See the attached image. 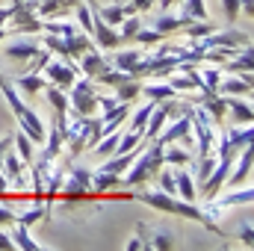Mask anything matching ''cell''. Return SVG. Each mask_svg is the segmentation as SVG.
<instances>
[{
  "instance_id": "cell-1",
  "label": "cell",
  "mask_w": 254,
  "mask_h": 251,
  "mask_svg": "<svg viewBox=\"0 0 254 251\" xmlns=\"http://www.w3.org/2000/svg\"><path fill=\"white\" fill-rule=\"evenodd\" d=\"M130 198H136V201H142V204H148V207H154V210H160V213H172V216H181V219H192V222H198V225H204L210 234H216V237H228V231H222L216 222H213V216H207V210L204 207H198L195 201H184V198H175L172 192H163V189H133L130 192Z\"/></svg>"
},
{
  "instance_id": "cell-2",
  "label": "cell",
  "mask_w": 254,
  "mask_h": 251,
  "mask_svg": "<svg viewBox=\"0 0 254 251\" xmlns=\"http://www.w3.org/2000/svg\"><path fill=\"white\" fill-rule=\"evenodd\" d=\"M0 92H3V98H6V104H9V110H12V116L18 119V125H21V130L30 136V142H45V125H42V119L21 101V95L15 92V86L9 83V80H3L0 83Z\"/></svg>"
},
{
  "instance_id": "cell-3",
  "label": "cell",
  "mask_w": 254,
  "mask_h": 251,
  "mask_svg": "<svg viewBox=\"0 0 254 251\" xmlns=\"http://www.w3.org/2000/svg\"><path fill=\"white\" fill-rule=\"evenodd\" d=\"M163 142L160 139H151V145H145V151L130 163L133 169H130V175L125 178V187H142V184H148L151 178H157V172L166 166L163 163Z\"/></svg>"
},
{
  "instance_id": "cell-4",
  "label": "cell",
  "mask_w": 254,
  "mask_h": 251,
  "mask_svg": "<svg viewBox=\"0 0 254 251\" xmlns=\"http://www.w3.org/2000/svg\"><path fill=\"white\" fill-rule=\"evenodd\" d=\"M68 113H74V116H95L98 113V89H95V83L89 77L71 83Z\"/></svg>"
},
{
  "instance_id": "cell-5",
  "label": "cell",
  "mask_w": 254,
  "mask_h": 251,
  "mask_svg": "<svg viewBox=\"0 0 254 251\" xmlns=\"http://www.w3.org/2000/svg\"><path fill=\"white\" fill-rule=\"evenodd\" d=\"M65 195V207L71 204H80L89 192H92V172L83 169V166H74V169H65V181H63V189Z\"/></svg>"
},
{
  "instance_id": "cell-6",
  "label": "cell",
  "mask_w": 254,
  "mask_h": 251,
  "mask_svg": "<svg viewBox=\"0 0 254 251\" xmlns=\"http://www.w3.org/2000/svg\"><path fill=\"white\" fill-rule=\"evenodd\" d=\"M181 110H184V104H178L175 98H166V101H157V107H154V113H151V119H148V125H145V139L151 142L163 125L169 122V119H178L181 116Z\"/></svg>"
},
{
  "instance_id": "cell-7",
  "label": "cell",
  "mask_w": 254,
  "mask_h": 251,
  "mask_svg": "<svg viewBox=\"0 0 254 251\" xmlns=\"http://www.w3.org/2000/svg\"><path fill=\"white\" fill-rule=\"evenodd\" d=\"M195 45L201 51H213V48H243V45H252V36L243 33V30H222V33L216 30V33L198 39Z\"/></svg>"
},
{
  "instance_id": "cell-8",
  "label": "cell",
  "mask_w": 254,
  "mask_h": 251,
  "mask_svg": "<svg viewBox=\"0 0 254 251\" xmlns=\"http://www.w3.org/2000/svg\"><path fill=\"white\" fill-rule=\"evenodd\" d=\"M42 71H45L48 83H54V86H60V89H71V83L77 80V63H74V60H63V63L48 60V65H45Z\"/></svg>"
},
{
  "instance_id": "cell-9",
  "label": "cell",
  "mask_w": 254,
  "mask_h": 251,
  "mask_svg": "<svg viewBox=\"0 0 254 251\" xmlns=\"http://www.w3.org/2000/svg\"><path fill=\"white\" fill-rule=\"evenodd\" d=\"M92 36H95V45H98L101 51H116V48H122L119 30L110 27L107 21H101L98 15H92Z\"/></svg>"
},
{
  "instance_id": "cell-10",
  "label": "cell",
  "mask_w": 254,
  "mask_h": 251,
  "mask_svg": "<svg viewBox=\"0 0 254 251\" xmlns=\"http://www.w3.org/2000/svg\"><path fill=\"white\" fill-rule=\"evenodd\" d=\"M136 234H139V240H142L145 249H160V251L175 249V237H172V234H166V231H154V228H148L145 222L136 225Z\"/></svg>"
},
{
  "instance_id": "cell-11",
  "label": "cell",
  "mask_w": 254,
  "mask_h": 251,
  "mask_svg": "<svg viewBox=\"0 0 254 251\" xmlns=\"http://www.w3.org/2000/svg\"><path fill=\"white\" fill-rule=\"evenodd\" d=\"M252 201H254V189H237L231 195L210 198V207H204V210H207V216H216L219 210H228V207H237V204H252Z\"/></svg>"
},
{
  "instance_id": "cell-12",
  "label": "cell",
  "mask_w": 254,
  "mask_h": 251,
  "mask_svg": "<svg viewBox=\"0 0 254 251\" xmlns=\"http://www.w3.org/2000/svg\"><path fill=\"white\" fill-rule=\"evenodd\" d=\"M249 175H252V145L240 151V157L234 160V166H231V172H228V178H225L222 189L225 187H240Z\"/></svg>"
},
{
  "instance_id": "cell-13",
  "label": "cell",
  "mask_w": 254,
  "mask_h": 251,
  "mask_svg": "<svg viewBox=\"0 0 254 251\" xmlns=\"http://www.w3.org/2000/svg\"><path fill=\"white\" fill-rule=\"evenodd\" d=\"M92 9V15H98L101 21H107L110 27H119L122 21H125L127 15H136V9L130 6V3H113V6H89Z\"/></svg>"
},
{
  "instance_id": "cell-14",
  "label": "cell",
  "mask_w": 254,
  "mask_h": 251,
  "mask_svg": "<svg viewBox=\"0 0 254 251\" xmlns=\"http://www.w3.org/2000/svg\"><path fill=\"white\" fill-rule=\"evenodd\" d=\"M190 130H192V122H190V116L181 110V116H178V122L175 125H163V130L154 136V139H160L163 145H172V142H178V139H184V136H190Z\"/></svg>"
},
{
  "instance_id": "cell-15",
  "label": "cell",
  "mask_w": 254,
  "mask_h": 251,
  "mask_svg": "<svg viewBox=\"0 0 254 251\" xmlns=\"http://www.w3.org/2000/svg\"><path fill=\"white\" fill-rule=\"evenodd\" d=\"M192 104L204 107L207 116L216 122V127H222L225 116H228V110H225V95H198V98H192Z\"/></svg>"
},
{
  "instance_id": "cell-16",
  "label": "cell",
  "mask_w": 254,
  "mask_h": 251,
  "mask_svg": "<svg viewBox=\"0 0 254 251\" xmlns=\"http://www.w3.org/2000/svg\"><path fill=\"white\" fill-rule=\"evenodd\" d=\"M127 116H130V104H127V101L116 104L113 110H104V113H101V130H104V136L113 133V130H119V127L125 125Z\"/></svg>"
},
{
  "instance_id": "cell-17",
  "label": "cell",
  "mask_w": 254,
  "mask_h": 251,
  "mask_svg": "<svg viewBox=\"0 0 254 251\" xmlns=\"http://www.w3.org/2000/svg\"><path fill=\"white\" fill-rule=\"evenodd\" d=\"M65 48H68V57L77 63L83 54H89V51H95V39H89L83 30H77V33H71V36H65Z\"/></svg>"
},
{
  "instance_id": "cell-18",
  "label": "cell",
  "mask_w": 254,
  "mask_h": 251,
  "mask_svg": "<svg viewBox=\"0 0 254 251\" xmlns=\"http://www.w3.org/2000/svg\"><path fill=\"white\" fill-rule=\"evenodd\" d=\"M225 110L234 116V122H237V125H252L254 110H252V104H249V101H240L237 95H225Z\"/></svg>"
},
{
  "instance_id": "cell-19",
  "label": "cell",
  "mask_w": 254,
  "mask_h": 251,
  "mask_svg": "<svg viewBox=\"0 0 254 251\" xmlns=\"http://www.w3.org/2000/svg\"><path fill=\"white\" fill-rule=\"evenodd\" d=\"M77 63H80V71H83L89 80H95L98 74H104V71L110 68V63L101 57V51H98V48H95V51H89V54H83Z\"/></svg>"
},
{
  "instance_id": "cell-20",
  "label": "cell",
  "mask_w": 254,
  "mask_h": 251,
  "mask_svg": "<svg viewBox=\"0 0 254 251\" xmlns=\"http://www.w3.org/2000/svg\"><path fill=\"white\" fill-rule=\"evenodd\" d=\"M3 166H6V184H12V187H24V160H21L12 148L3 154Z\"/></svg>"
},
{
  "instance_id": "cell-21",
  "label": "cell",
  "mask_w": 254,
  "mask_h": 251,
  "mask_svg": "<svg viewBox=\"0 0 254 251\" xmlns=\"http://www.w3.org/2000/svg\"><path fill=\"white\" fill-rule=\"evenodd\" d=\"M252 57H254V51H252V45H243L234 57H231V63H222L225 65V71H234V74H252Z\"/></svg>"
},
{
  "instance_id": "cell-22",
  "label": "cell",
  "mask_w": 254,
  "mask_h": 251,
  "mask_svg": "<svg viewBox=\"0 0 254 251\" xmlns=\"http://www.w3.org/2000/svg\"><path fill=\"white\" fill-rule=\"evenodd\" d=\"M125 187V175H113V172H92V192H110V189H122Z\"/></svg>"
},
{
  "instance_id": "cell-23",
  "label": "cell",
  "mask_w": 254,
  "mask_h": 251,
  "mask_svg": "<svg viewBox=\"0 0 254 251\" xmlns=\"http://www.w3.org/2000/svg\"><path fill=\"white\" fill-rule=\"evenodd\" d=\"M219 95H249L252 92V74H240V77H228L219 80Z\"/></svg>"
},
{
  "instance_id": "cell-24",
  "label": "cell",
  "mask_w": 254,
  "mask_h": 251,
  "mask_svg": "<svg viewBox=\"0 0 254 251\" xmlns=\"http://www.w3.org/2000/svg\"><path fill=\"white\" fill-rule=\"evenodd\" d=\"M190 21H192V18H190V15H184V12H181V15H169V12H166V15H160V18H157L151 27H154V30H160L163 36H172V33L184 30Z\"/></svg>"
},
{
  "instance_id": "cell-25",
  "label": "cell",
  "mask_w": 254,
  "mask_h": 251,
  "mask_svg": "<svg viewBox=\"0 0 254 251\" xmlns=\"http://www.w3.org/2000/svg\"><path fill=\"white\" fill-rule=\"evenodd\" d=\"M192 160H195V151L187 148V145L178 148V145L172 142V145L163 148V163H166V166H190Z\"/></svg>"
},
{
  "instance_id": "cell-26",
  "label": "cell",
  "mask_w": 254,
  "mask_h": 251,
  "mask_svg": "<svg viewBox=\"0 0 254 251\" xmlns=\"http://www.w3.org/2000/svg\"><path fill=\"white\" fill-rule=\"evenodd\" d=\"M39 51H42V45H36L33 39H27V42H15V45H9V48H6V60L30 63V60H33Z\"/></svg>"
},
{
  "instance_id": "cell-27",
  "label": "cell",
  "mask_w": 254,
  "mask_h": 251,
  "mask_svg": "<svg viewBox=\"0 0 254 251\" xmlns=\"http://www.w3.org/2000/svg\"><path fill=\"white\" fill-rule=\"evenodd\" d=\"M74 3H77V0H39L36 15H39V18H60L68 9H74Z\"/></svg>"
},
{
  "instance_id": "cell-28",
  "label": "cell",
  "mask_w": 254,
  "mask_h": 251,
  "mask_svg": "<svg viewBox=\"0 0 254 251\" xmlns=\"http://www.w3.org/2000/svg\"><path fill=\"white\" fill-rule=\"evenodd\" d=\"M12 243H15V249H24V251H45V246H39L33 237H30V228L27 225H21V222H15L12 225Z\"/></svg>"
},
{
  "instance_id": "cell-29",
  "label": "cell",
  "mask_w": 254,
  "mask_h": 251,
  "mask_svg": "<svg viewBox=\"0 0 254 251\" xmlns=\"http://www.w3.org/2000/svg\"><path fill=\"white\" fill-rule=\"evenodd\" d=\"M12 148H15V154L24 160V166H30V163L36 160V142H30V136H27L24 130H18V133L12 136Z\"/></svg>"
},
{
  "instance_id": "cell-30",
  "label": "cell",
  "mask_w": 254,
  "mask_h": 251,
  "mask_svg": "<svg viewBox=\"0 0 254 251\" xmlns=\"http://www.w3.org/2000/svg\"><path fill=\"white\" fill-rule=\"evenodd\" d=\"M15 86H18L24 95H39V92H45V86H48V77H42V74L30 71V74H21V77L15 80Z\"/></svg>"
},
{
  "instance_id": "cell-31",
  "label": "cell",
  "mask_w": 254,
  "mask_h": 251,
  "mask_svg": "<svg viewBox=\"0 0 254 251\" xmlns=\"http://www.w3.org/2000/svg\"><path fill=\"white\" fill-rule=\"evenodd\" d=\"M139 95H142V77L127 74L125 80L116 86V98H119V101H127V104H130V101H133V98H139Z\"/></svg>"
},
{
  "instance_id": "cell-32",
  "label": "cell",
  "mask_w": 254,
  "mask_h": 251,
  "mask_svg": "<svg viewBox=\"0 0 254 251\" xmlns=\"http://www.w3.org/2000/svg\"><path fill=\"white\" fill-rule=\"evenodd\" d=\"M175 195H181L184 201H195V195H198L195 181H192V175L187 172V169L175 172Z\"/></svg>"
},
{
  "instance_id": "cell-33",
  "label": "cell",
  "mask_w": 254,
  "mask_h": 251,
  "mask_svg": "<svg viewBox=\"0 0 254 251\" xmlns=\"http://www.w3.org/2000/svg\"><path fill=\"white\" fill-rule=\"evenodd\" d=\"M142 95H145L148 101H154V104H157V101H166V98H175L178 92H175V89H172L169 83H148V86L142 83Z\"/></svg>"
},
{
  "instance_id": "cell-34",
  "label": "cell",
  "mask_w": 254,
  "mask_h": 251,
  "mask_svg": "<svg viewBox=\"0 0 254 251\" xmlns=\"http://www.w3.org/2000/svg\"><path fill=\"white\" fill-rule=\"evenodd\" d=\"M145 57V51H119L116 57H113V68H119V71H133V65L139 63Z\"/></svg>"
},
{
  "instance_id": "cell-35",
  "label": "cell",
  "mask_w": 254,
  "mask_h": 251,
  "mask_svg": "<svg viewBox=\"0 0 254 251\" xmlns=\"http://www.w3.org/2000/svg\"><path fill=\"white\" fill-rule=\"evenodd\" d=\"M198 71H201V80H204L207 95H219V92H216V89H219V80H222L219 65H207V68H201V65H198Z\"/></svg>"
},
{
  "instance_id": "cell-36",
  "label": "cell",
  "mask_w": 254,
  "mask_h": 251,
  "mask_svg": "<svg viewBox=\"0 0 254 251\" xmlns=\"http://www.w3.org/2000/svg\"><path fill=\"white\" fill-rule=\"evenodd\" d=\"M133 42H139V45H163L166 42V36L160 33V30H154V27H139V33L133 36Z\"/></svg>"
},
{
  "instance_id": "cell-37",
  "label": "cell",
  "mask_w": 254,
  "mask_h": 251,
  "mask_svg": "<svg viewBox=\"0 0 254 251\" xmlns=\"http://www.w3.org/2000/svg\"><path fill=\"white\" fill-rule=\"evenodd\" d=\"M119 136H122L119 130L107 133V136H104V139H101V142H98V145L92 148V151H95L98 157H104V160H107V157H113V151H116V145H119Z\"/></svg>"
},
{
  "instance_id": "cell-38",
  "label": "cell",
  "mask_w": 254,
  "mask_h": 251,
  "mask_svg": "<svg viewBox=\"0 0 254 251\" xmlns=\"http://www.w3.org/2000/svg\"><path fill=\"white\" fill-rule=\"evenodd\" d=\"M184 30H187V36H190L192 42H198V39H204V36L216 33V24H210V21H190Z\"/></svg>"
},
{
  "instance_id": "cell-39",
  "label": "cell",
  "mask_w": 254,
  "mask_h": 251,
  "mask_svg": "<svg viewBox=\"0 0 254 251\" xmlns=\"http://www.w3.org/2000/svg\"><path fill=\"white\" fill-rule=\"evenodd\" d=\"M42 48H48L51 54H57V57H63V60H71V57H68V48H65V36L48 33V36H45V45H42Z\"/></svg>"
},
{
  "instance_id": "cell-40",
  "label": "cell",
  "mask_w": 254,
  "mask_h": 251,
  "mask_svg": "<svg viewBox=\"0 0 254 251\" xmlns=\"http://www.w3.org/2000/svg\"><path fill=\"white\" fill-rule=\"evenodd\" d=\"M139 27H142V21H139L136 15H127L125 21H122V30H119V36H122V45L133 42V36L139 33Z\"/></svg>"
},
{
  "instance_id": "cell-41",
  "label": "cell",
  "mask_w": 254,
  "mask_h": 251,
  "mask_svg": "<svg viewBox=\"0 0 254 251\" xmlns=\"http://www.w3.org/2000/svg\"><path fill=\"white\" fill-rule=\"evenodd\" d=\"M154 107H157V104H154V101H148V104H145V107L133 116V122H130V127H127V130H139V133H145V125H148V119H151Z\"/></svg>"
},
{
  "instance_id": "cell-42",
  "label": "cell",
  "mask_w": 254,
  "mask_h": 251,
  "mask_svg": "<svg viewBox=\"0 0 254 251\" xmlns=\"http://www.w3.org/2000/svg\"><path fill=\"white\" fill-rule=\"evenodd\" d=\"M42 30L57 33V36H71V33H77V24H68V21H42Z\"/></svg>"
},
{
  "instance_id": "cell-43",
  "label": "cell",
  "mask_w": 254,
  "mask_h": 251,
  "mask_svg": "<svg viewBox=\"0 0 254 251\" xmlns=\"http://www.w3.org/2000/svg\"><path fill=\"white\" fill-rule=\"evenodd\" d=\"M169 86L175 92H195V80L190 74H181V77H169Z\"/></svg>"
},
{
  "instance_id": "cell-44",
  "label": "cell",
  "mask_w": 254,
  "mask_h": 251,
  "mask_svg": "<svg viewBox=\"0 0 254 251\" xmlns=\"http://www.w3.org/2000/svg\"><path fill=\"white\" fill-rule=\"evenodd\" d=\"M12 148V136H3L0 139V192H6L9 189V184H6V175H3V154Z\"/></svg>"
},
{
  "instance_id": "cell-45",
  "label": "cell",
  "mask_w": 254,
  "mask_h": 251,
  "mask_svg": "<svg viewBox=\"0 0 254 251\" xmlns=\"http://www.w3.org/2000/svg\"><path fill=\"white\" fill-rule=\"evenodd\" d=\"M157 178H160V189H163V192H172V195H175V172H172V169H160Z\"/></svg>"
},
{
  "instance_id": "cell-46",
  "label": "cell",
  "mask_w": 254,
  "mask_h": 251,
  "mask_svg": "<svg viewBox=\"0 0 254 251\" xmlns=\"http://www.w3.org/2000/svg\"><path fill=\"white\" fill-rule=\"evenodd\" d=\"M222 9H225V18L234 24L237 15H240V0H222Z\"/></svg>"
},
{
  "instance_id": "cell-47",
  "label": "cell",
  "mask_w": 254,
  "mask_h": 251,
  "mask_svg": "<svg viewBox=\"0 0 254 251\" xmlns=\"http://www.w3.org/2000/svg\"><path fill=\"white\" fill-rule=\"evenodd\" d=\"M15 222H18V213H15L12 207L0 204V225H15Z\"/></svg>"
},
{
  "instance_id": "cell-48",
  "label": "cell",
  "mask_w": 254,
  "mask_h": 251,
  "mask_svg": "<svg viewBox=\"0 0 254 251\" xmlns=\"http://www.w3.org/2000/svg\"><path fill=\"white\" fill-rule=\"evenodd\" d=\"M252 234H254V228H252V222H246V225H243V228H240V240H243V246H246V249H252Z\"/></svg>"
},
{
  "instance_id": "cell-49",
  "label": "cell",
  "mask_w": 254,
  "mask_h": 251,
  "mask_svg": "<svg viewBox=\"0 0 254 251\" xmlns=\"http://www.w3.org/2000/svg\"><path fill=\"white\" fill-rule=\"evenodd\" d=\"M12 15H15V6H12V3H9L6 9H0V27H6V24L12 21Z\"/></svg>"
},
{
  "instance_id": "cell-50",
  "label": "cell",
  "mask_w": 254,
  "mask_h": 251,
  "mask_svg": "<svg viewBox=\"0 0 254 251\" xmlns=\"http://www.w3.org/2000/svg\"><path fill=\"white\" fill-rule=\"evenodd\" d=\"M15 249V243H12V237L6 234V231H0V251H12Z\"/></svg>"
},
{
  "instance_id": "cell-51",
  "label": "cell",
  "mask_w": 254,
  "mask_h": 251,
  "mask_svg": "<svg viewBox=\"0 0 254 251\" xmlns=\"http://www.w3.org/2000/svg\"><path fill=\"white\" fill-rule=\"evenodd\" d=\"M130 6H133L136 12H148V9L154 6V0H130Z\"/></svg>"
},
{
  "instance_id": "cell-52",
  "label": "cell",
  "mask_w": 254,
  "mask_h": 251,
  "mask_svg": "<svg viewBox=\"0 0 254 251\" xmlns=\"http://www.w3.org/2000/svg\"><path fill=\"white\" fill-rule=\"evenodd\" d=\"M139 249H145L142 240H130V243H127V251H139Z\"/></svg>"
},
{
  "instance_id": "cell-53",
  "label": "cell",
  "mask_w": 254,
  "mask_h": 251,
  "mask_svg": "<svg viewBox=\"0 0 254 251\" xmlns=\"http://www.w3.org/2000/svg\"><path fill=\"white\" fill-rule=\"evenodd\" d=\"M178 3H181V0H160V6H163V9H166V12H169V9H172V6H178Z\"/></svg>"
},
{
  "instance_id": "cell-54",
  "label": "cell",
  "mask_w": 254,
  "mask_h": 251,
  "mask_svg": "<svg viewBox=\"0 0 254 251\" xmlns=\"http://www.w3.org/2000/svg\"><path fill=\"white\" fill-rule=\"evenodd\" d=\"M3 39H6V27H0V42H3Z\"/></svg>"
},
{
  "instance_id": "cell-55",
  "label": "cell",
  "mask_w": 254,
  "mask_h": 251,
  "mask_svg": "<svg viewBox=\"0 0 254 251\" xmlns=\"http://www.w3.org/2000/svg\"><path fill=\"white\" fill-rule=\"evenodd\" d=\"M83 3H89V6H98V0H83Z\"/></svg>"
},
{
  "instance_id": "cell-56",
  "label": "cell",
  "mask_w": 254,
  "mask_h": 251,
  "mask_svg": "<svg viewBox=\"0 0 254 251\" xmlns=\"http://www.w3.org/2000/svg\"><path fill=\"white\" fill-rule=\"evenodd\" d=\"M3 80H6V77H3V71H0V83H3Z\"/></svg>"
},
{
  "instance_id": "cell-57",
  "label": "cell",
  "mask_w": 254,
  "mask_h": 251,
  "mask_svg": "<svg viewBox=\"0 0 254 251\" xmlns=\"http://www.w3.org/2000/svg\"><path fill=\"white\" fill-rule=\"evenodd\" d=\"M15 3H21V0H12V6H15Z\"/></svg>"
}]
</instances>
